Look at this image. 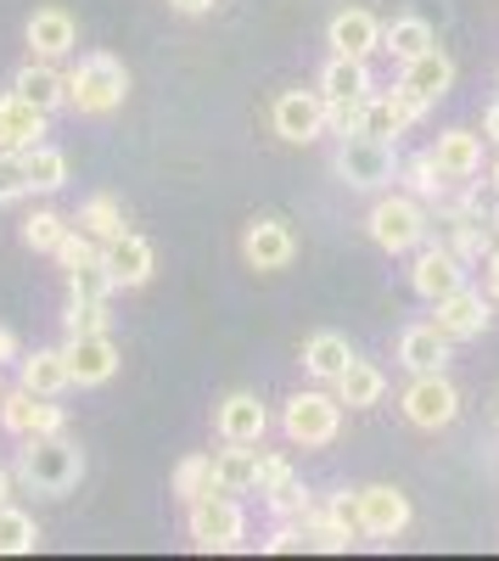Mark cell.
Segmentation results:
<instances>
[{
    "mask_svg": "<svg viewBox=\"0 0 499 561\" xmlns=\"http://www.w3.org/2000/svg\"><path fill=\"white\" fill-rule=\"evenodd\" d=\"M124 96H129V68H124L118 57H107V51L79 57V68L68 73V107L84 113V118H107V113H118Z\"/></svg>",
    "mask_w": 499,
    "mask_h": 561,
    "instance_id": "6da1fadb",
    "label": "cell"
},
{
    "mask_svg": "<svg viewBox=\"0 0 499 561\" xmlns=\"http://www.w3.org/2000/svg\"><path fill=\"white\" fill-rule=\"evenodd\" d=\"M18 478H23L28 489H39V494H68V489H79V478H84V455H79V444H68L62 433L23 438Z\"/></svg>",
    "mask_w": 499,
    "mask_h": 561,
    "instance_id": "7a4b0ae2",
    "label": "cell"
},
{
    "mask_svg": "<svg viewBox=\"0 0 499 561\" xmlns=\"http://www.w3.org/2000/svg\"><path fill=\"white\" fill-rule=\"evenodd\" d=\"M365 230H371V242L382 248V253H416L421 242H427V230H432V214H427V203L421 197H410V192H393V197H376V208L365 214Z\"/></svg>",
    "mask_w": 499,
    "mask_h": 561,
    "instance_id": "3957f363",
    "label": "cell"
},
{
    "mask_svg": "<svg viewBox=\"0 0 499 561\" xmlns=\"http://www.w3.org/2000/svg\"><path fill=\"white\" fill-rule=\"evenodd\" d=\"M186 528L197 550H242L247 545V511L236 505V494L208 489L202 500L186 505Z\"/></svg>",
    "mask_w": 499,
    "mask_h": 561,
    "instance_id": "277c9868",
    "label": "cell"
},
{
    "mask_svg": "<svg viewBox=\"0 0 499 561\" xmlns=\"http://www.w3.org/2000/svg\"><path fill=\"white\" fill-rule=\"evenodd\" d=\"M281 433L303 449H326L337 433H343V399L326 393V388H303L287 399L281 410Z\"/></svg>",
    "mask_w": 499,
    "mask_h": 561,
    "instance_id": "5b68a950",
    "label": "cell"
},
{
    "mask_svg": "<svg viewBox=\"0 0 499 561\" xmlns=\"http://www.w3.org/2000/svg\"><path fill=\"white\" fill-rule=\"evenodd\" d=\"M393 174H398L393 140H376V135H343L337 140V180L343 185H353V192H382Z\"/></svg>",
    "mask_w": 499,
    "mask_h": 561,
    "instance_id": "8992f818",
    "label": "cell"
},
{
    "mask_svg": "<svg viewBox=\"0 0 499 561\" xmlns=\"http://www.w3.org/2000/svg\"><path fill=\"white\" fill-rule=\"evenodd\" d=\"M398 410H404V421H410V427L438 433V427H449V421L461 415V388L449 382L443 370H432V377H410V388H404Z\"/></svg>",
    "mask_w": 499,
    "mask_h": 561,
    "instance_id": "52a82bcc",
    "label": "cell"
},
{
    "mask_svg": "<svg viewBox=\"0 0 499 561\" xmlns=\"http://www.w3.org/2000/svg\"><path fill=\"white\" fill-rule=\"evenodd\" d=\"M0 427H7L12 438H45V433H62L68 427V415L57 399H45L34 388H7L0 393Z\"/></svg>",
    "mask_w": 499,
    "mask_h": 561,
    "instance_id": "ba28073f",
    "label": "cell"
},
{
    "mask_svg": "<svg viewBox=\"0 0 499 561\" xmlns=\"http://www.w3.org/2000/svg\"><path fill=\"white\" fill-rule=\"evenodd\" d=\"M269 124L287 147H309V140L326 135V96L321 90H281L276 107H269Z\"/></svg>",
    "mask_w": 499,
    "mask_h": 561,
    "instance_id": "9c48e42d",
    "label": "cell"
},
{
    "mask_svg": "<svg viewBox=\"0 0 499 561\" xmlns=\"http://www.w3.org/2000/svg\"><path fill=\"white\" fill-rule=\"evenodd\" d=\"M410 287H416L427 304L449 298L455 287H466V259L449 248V242H421V248H416V264H410Z\"/></svg>",
    "mask_w": 499,
    "mask_h": 561,
    "instance_id": "30bf717a",
    "label": "cell"
},
{
    "mask_svg": "<svg viewBox=\"0 0 499 561\" xmlns=\"http://www.w3.org/2000/svg\"><path fill=\"white\" fill-rule=\"evenodd\" d=\"M494 320V298L477 293V287H455L449 298L432 304V325L449 337V343H466V337H483Z\"/></svg>",
    "mask_w": 499,
    "mask_h": 561,
    "instance_id": "8fae6325",
    "label": "cell"
},
{
    "mask_svg": "<svg viewBox=\"0 0 499 561\" xmlns=\"http://www.w3.org/2000/svg\"><path fill=\"white\" fill-rule=\"evenodd\" d=\"M359 494V523H365V539H398L410 528V494L393 489V483H371V489H353Z\"/></svg>",
    "mask_w": 499,
    "mask_h": 561,
    "instance_id": "7c38bea8",
    "label": "cell"
},
{
    "mask_svg": "<svg viewBox=\"0 0 499 561\" xmlns=\"http://www.w3.org/2000/svg\"><path fill=\"white\" fill-rule=\"evenodd\" d=\"M213 433H219L224 444H264V433H269V410H264V399L247 393V388L224 393V399L213 404Z\"/></svg>",
    "mask_w": 499,
    "mask_h": 561,
    "instance_id": "4fadbf2b",
    "label": "cell"
},
{
    "mask_svg": "<svg viewBox=\"0 0 499 561\" xmlns=\"http://www.w3.org/2000/svg\"><path fill=\"white\" fill-rule=\"evenodd\" d=\"M242 259L264 275H276L298 259V237H292V225L287 219H253L247 225V237H242Z\"/></svg>",
    "mask_w": 499,
    "mask_h": 561,
    "instance_id": "5bb4252c",
    "label": "cell"
},
{
    "mask_svg": "<svg viewBox=\"0 0 499 561\" xmlns=\"http://www.w3.org/2000/svg\"><path fill=\"white\" fill-rule=\"evenodd\" d=\"M443 219H449V248H455L466 264H483L499 237H494V225H488V208H472V203H443Z\"/></svg>",
    "mask_w": 499,
    "mask_h": 561,
    "instance_id": "9a60e30c",
    "label": "cell"
},
{
    "mask_svg": "<svg viewBox=\"0 0 499 561\" xmlns=\"http://www.w3.org/2000/svg\"><path fill=\"white\" fill-rule=\"evenodd\" d=\"M68 370H73V388H102L113 370H118V343L107 332L68 337Z\"/></svg>",
    "mask_w": 499,
    "mask_h": 561,
    "instance_id": "2e32d148",
    "label": "cell"
},
{
    "mask_svg": "<svg viewBox=\"0 0 499 561\" xmlns=\"http://www.w3.org/2000/svg\"><path fill=\"white\" fill-rule=\"evenodd\" d=\"M421 113H427V107H421L404 84H393V90H371V102H365V135H376V140H398Z\"/></svg>",
    "mask_w": 499,
    "mask_h": 561,
    "instance_id": "e0dca14e",
    "label": "cell"
},
{
    "mask_svg": "<svg viewBox=\"0 0 499 561\" xmlns=\"http://www.w3.org/2000/svg\"><path fill=\"white\" fill-rule=\"evenodd\" d=\"M102 264L113 270V287H147L158 253H152L147 237H135V230H118L113 242H102Z\"/></svg>",
    "mask_w": 499,
    "mask_h": 561,
    "instance_id": "ac0fdd59",
    "label": "cell"
},
{
    "mask_svg": "<svg viewBox=\"0 0 499 561\" xmlns=\"http://www.w3.org/2000/svg\"><path fill=\"white\" fill-rule=\"evenodd\" d=\"M382 28H387V23H376L365 7H348V12L332 18L326 45H332L337 57H365V62H371V57L382 51Z\"/></svg>",
    "mask_w": 499,
    "mask_h": 561,
    "instance_id": "d6986e66",
    "label": "cell"
},
{
    "mask_svg": "<svg viewBox=\"0 0 499 561\" xmlns=\"http://www.w3.org/2000/svg\"><path fill=\"white\" fill-rule=\"evenodd\" d=\"M398 84L410 90V96H416L421 107H438V102L449 96V84H455V62H449V57L438 51V45H432V51H421V57L404 62Z\"/></svg>",
    "mask_w": 499,
    "mask_h": 561,
    "instance_id": "ffe728a7",
    "label": "cell"
},
{
    "mask_svg": "<svg viewBox=\"0 0 499 561\" xmlns=\"http://www.w3.org/2000/svg\"><path fill=\"white\" fill-rule=\"evenodd\" d=\"M23 34H28V51L45 57V62L68 57L73 45H79V23H73V12H62V7H39V12L28 18Z\"/></svg>",
    "mask_w": 499,
    "mask_h": 561,
    "instance_id": "44dd1931",
    "label": "cell"
},
{
    "mask_svg": "<svg viewBox=\"0 0 499 561\" xmlns=\"http://www.w3.org/2000/svg\"><path fill=\"white\" fill-rule=\"evenodd\" d=\"M432 158H438L443 180L466 185V180L483 174V135H477V129H443V135L432 140Z\"/></svg>",
    "mask_w": 499,
    "mask_h": 561,
    "instance_id": "7402d4cb",
    "label": "cell"
},
{
    "mask_svg": "<svg viewBox=\"0 0 499 561\" xmlns=\"http://www.w3.org/2000/svg\"><path fill=\"white\" fill-rule=\"evenodd\" d=\"M12 90H18L23 102L45 107V113H57V107H68V73H62L57 62H45V57H28V62L18 68Z\"/></svg>",
    "mask_w": 499,
    "mask_h": 561,
    "instance_id": "603a6c76",
    "label": "cell"
},
{
    "mask_svg": "<svg viewBox=\"0 0 499 561\" xmlns=\"http://www.w3.org/2000/svg\"><path fill=\"white\" fill-rule=\"evenodd\" d=\"M18 382L45 393V399H62L73 388V370H68V348H34L18 359Z\"/></svg>",
    "mask_w": 499,
    "mask_h": 561,
    "instance_id": "cb8c5ba5",
    "label": "cell"
},
{
    "mask_svg": "<svg viewBox=\"0 0 499 561\" xmlns=\"http://www.w3.org/2000/svg\"><path fill=\"white\" fill-rule=\"evenodd\" d=\"M398 365L410 370V377H432V370L449 365V337L438 332V325H404V337H398Z\"/></svg>",
    "mask_w": 499,
    "mask_h": 561,
    "instance_id": "d4e9b609",
    "label": "cell"
},
{
    "mask_svg": "<svg viewBox=\"0 0 499 561\" xmlns=\"http://www.w3.org/2000/svg\"><path fill=\"white\" fill-rule=\"evenodd\" d=\"M371 62L365 57H337L332 51V62L321 68V96L326 102H353V96H371Z\"/></svg>",
    "mask_w": 499,
    "mask_h": 561,
    "instance_id": "484cf974",
    "label": "cell"
},
{
    "mask_svg": "<svg viewBox=\"0 0 499 561\" xmlns=\"http://www.w3.org/2000/svg\"><path fill=\"white\" fill-rule=\"evenodd\" d=\"M348 359H353V348H348L343 332H314V337L303 343V370H309L314 382H332V388H337V377L348 370Z\"/></svg>",
    "mask_w": 499,
    "mask_h": 561,
    "instance_id": "4316f807",
    "label": "cell"
},
{
    "mask_svg": "<svg viewBox=\"0 0 499 561\" xmlns=\"http://www.w3.org/2000/svg\"><path fill=\"white\" fill-rule=\"evenodd\" d=\"M382 393H387V377L371 365V359H348V370L337 377V399L348 404V410H371V404H382Z\"/></svg>",
    "mask_w": 499,
    "mask_h": 561,
    "instance_id": "83f0119b",
    "label": "cell"
},
{
    "mask_svg": "<svg viewBox=\"0 0 499 561\" xmlns=\"http://www.w3.org/2000/svg\"><path fill=\"white\" fill-rule=\"evenodd\" d=\"M23 169H28V185L39 197H51L68 185V152L51 147V140H34V147H23Z\"/></svg>",
    "mask_w": 499,
    "mask_h": 561,
    "instance_id": "f1b7e54d",
    "label": "cell"
},
{
    "mask_svg": "<svg viewBox=\"0 0 499 561\" xmlns=\"http://www.w3.org/2000/svg\"><path fill=\"white\" fill-rule=\"evenodd\" d=\"M253 489L264 494V505H269V511H276V505H287L292 494H303V478L292 472V460H287V455H258Z\"/></svg>",
    "mask_w": 499,
    "mask_h": 561,
    "instance_id": "f546056e",
    "label": "cell"
},
{
    "mask_svg": "<svg viewBox=\"0 0 499 561\" xmlns=\"http://www.w3.org/2000/svg\"><path fill=\"white\" fill-rule=\"evenodd\" d=\"M432 45H438V34H432L427 18H393V23L382 28V51L398 57V62H410V57L432 51Z\"/></svg>",
    "mask_w": 499,
    "mask_h": 561,
    "instance_id": "4dcf8cb0",
    "label": "cell"
},
{
    "mask_svg": "<svg viewBox=\"0 0 499 561\" xmlns=\"http://www.w3.org/2000/svg\"><path fill=\"white\" fill-rule=\"evenodd\" d=\"M398 180H404V192L421 197V203H443V197H449V185H455V180H443V169H438L432 147H427V152H416L410 163H398Z\"/></svg>",
    "mask_w": 499,
    "mask_h": 561,
    "instance_id": "1f68e13d",
    "label": "cell"
},
{
    "mask_svg": "<svg viewBox=\"0 0 499 561\" xmlns=\"http://www.w3.org/2000/svg\"><path fill=\"white\" fill-rule=\"evenodd\" d=\"M253 472H258V449L253 444H224L213 455V478L224 494H247L253 489Z\"/></svg>",
    "mask_w": 499,
    "mask_h": 561,
    "instance_id": "d6a6232c",
    "label": "cell"
},
{
    "mask_svg": "<svg viewBox=\"0 0 499 561\" xmlns=\"http://www.w3.org/2000/svg\"><path fill=\"white\" fill-rule=\"evenodd\" d=\"M45 107H34V102H23L18 90H7V96H0V124L12 129V140H18V152L23 147H34V140H45Z\"/></svg>",
    "mask_w": 499,
    "mask_h": 561,
    "instance_id": "836d02e7",
    "label": "cell"
},
{
    "mask_svg": "<svg viewBox=\"0 0 499 561\" xmlns=\"http://www.w3.org/2000/svg\"><path fill=\"white\" fill-rule=\"evenodd\" d=\"M73 225L84 230V237H96V242H113L118 230H124V203L107 197V192H96V197H84V203H79Z\"/></svg>",
    "mask_w": 499,
    "mask_h": 561,
    "instance_id": "e575fe53",
    "label": "cell"
},
{
    "mask_svg": "<svg viewBox=\"0 0 499 561\" xmlns=\"http://www.w3.org/2000/svg\"><path fill=\"white\" fill-rule=\"evenodd\" d=\"M39 545V528H34V517L28 511H18L12 500L0 505V556H28Z\"/></svg>",
    "mask_w": 499,
    "mask_h": 561,
    "instance_id": "d590c367",
    "label": "cell"
},
{
    "mask_svg": "<svg viewBox=\"0 0 499 561\" xmlns=\"http://www.w3.org/2000/svg\"><path fill=\"white\" fill-rule=\"evenodd\" d=\"M208 489H219V478H213V455H186V460H179L174 466V494L179 500H202Z\"/></svg>",
    "mask_w": 499,
    "mask_h": 561,
    "instance_id": "8d00e7d4",
    "label": "cell"
},
{
    "mask_svg": "<svg viewBox=\"0 0 499 561\" xmlns=\"http://www.w3.org/2000/svg\"><path fill=\"white\" fill-rule=\"evenodd\" d=\"M62 237H68V219H62L57 208H34V214L23 219V242H28L34 253H57Z\"/></svg>",
    "mask_w": 499,
    "mask_h": 561,
    "instance_id": "74e56055",
    "label": "cell"
},
{
    "mask_svg": "<svg viewBox=\"0 0 499 561\" xmlns=\"http://www.w3.org/2000/svg\"><path fill=\"white\" fill-rule=\"evenodd\" d=\"M107 293H113V270L102 264V253L79 270H68V298H107Z\"/></svg>",
    "mask_w": 499,
    "mask_h": 561,
    "instance_id": "f35d334b",
    "label": "cell"
},
{
    "mask_svg": "<svg viewBox=\"0 0 499 561\" xmlns=\"http://www.w3.org/2000/svg\"><path fill=\"white\" fill-rule=\"evenodd\" d=\"M68 337L79 332H107V298H68Z\"/></svg>",
    "mask_w": 499,
    "mask_h": 561,
    "instance_id": "ab89813d",
    "label": "cell"
},
{
    "mask_svg": "<svg viewBox=\"0 0 499 561\" xmlns=\"http://www.w3.org/2000/svg\"><path fill=\"white\" fill-rule=\"evenodd\" d=\"M365 102L371 96H353V102H326V135H365Z\"/></svg>",
    "mask_w": 499,
    "mask_h": 561,
    "instance_id": "60d3db41",
    "label": "cell"
},
{
    "mask_svg": "<svg viewBox=\"0 0 499 561\" xmlns=\"http://www.w3.org/2000/svg\"><path fill=\"white\" fill-rule=\"evenodd\" d=\"M34 192L28 185V169H23V152H0V208H12Z\"/></svg>",
    "mask_w": 499,
    "mask_h": 561,
    "instance_id": "b9f144b4",
    "label": "cell"
},
{
    "mask_svg": "<svg viewBox=\"0 0 499 561\" xmlns=\"http://www.w3.org/2000/svg\"><path fill=\"white\" fill-rule=\"evenodd\" d=\"M96 253H102V242H96V237H84L79 225H68V237H62V248H57L51 259H57L62 270H79V264H90Z\"/></svg>",
    "mask_w": 499,
    "mask_h": 561,
    "instance_id": "7bdbcfd3",
    "label": "cell"
},
{
    "mask_svg": "<svg viewBox=\"0 0 499 561\" xmlns=\"http://www.w3.org/2000/svg\"><path fill=\"white\" fill-rule=\"evenodd\" d=\"M326 523L343 528L348 539H365V523H359V494H332L326 500Z\"/></svg>",
    "mask_w": 499,
    "mask_h": 561,
    "instance_id": "ee69618b",
    "label": "cell"
},
{
    "mask_svg": "<svg viewBox=\"0 0 499 561\" xmlns=\"http://www.w3.org/2000/svg\"><path fill=\"white\" fill-rule=\"evenodd\" d=\"M264 550H269V556H298V550H309V534H303V528H292V523H281L276 534L264 539Z\"/></svg>",
    "mask_w": 499,
    "mask_h": 561,
    "instance_id": "f6af8a7d",
    "label": "cell"
},
{
    "mask_svg": "<svg viewBox=\"0 0 499 561\" xmlns=\"http://www.w3.org/2000/svg\"><path fill=\"white\" fill-rule=\"evenodd\" d=\"M483 280H488V298L499 304V248H494V253L483 259Z\"/></svg>",
    "mask_w": 499,
    "mask_h": 561,
    "instance_id": "bcb514c9",
    "label": "cell"
},
{
    "mask_svg": "<svg viewBox=\"0 0 499 561\" xmlns=\"http://www.w3.org/2000/svg\"><path fill=\"white\" fill-rule=\"evenodd\" d=\"M12 359H23V348H18V332H7V325H0V365H12Z\"/></svg>",
    "mask_w": 499,
    "mask_h": 561,
    "instance_id": "7dc6e473",
    "label": "cell"
},
{
    "mask_svg": "<svg viewBox=\"0 0 499 561\" xmlns=\"http://www.w3.org/2000/svg\"><path fill=\"white\" fill-rule=\"evenodd\" d=\"M169 7H174V12H186V18H197V12L213 7V0H169Z\"/></svg>",
    "mask_w": 499,
    "mask_h": 561,
    "instance_id": "c3c4849f",
    "label": "cell"
},
{
    "mask_svg": "<svg viewBox=\"0 0 499 561\" xmlns=\"http://www.w3.org/2000/svg\"><path fill=\"white\" fill-rule=\"evenodd\" d=\"M483 129H488V140H494V147H499V102L488 107V118H483Z\"/></svg>",
    "mask_w": 499,
    "mask_h": 561,
    "instance_id": "681fc988",
    "label": "cell"
},
{
    "mask_svg": "<svg viewBox=\"0 0 499 561\" xmlns=\"http://www.w3.org/2000/svg\"><path fill=\"white\" fill-rule=\"evenodd\" d=\"M0 152H18V140H12V129L0 124Z\"/></svg>",
    "mask_w": 499,
    "mask_h": 561,
    "instance_id": "f907efd6",
    "label": "cell"
},
{
    "mask_svg": "<svg viewBox=\"0 0 499 561\" xmlns=\"http://www.w3.org/2000/svg\"><path fill=\"white\" fill-rule=\"evenodd\" d=\"M7 494H12V472L0 466V505H7Z\"/></svg>",
    "mask_w": 499,
    "mask_h": 561,
    "instance_id": "816d5d0a",
    "label": "cell"
},
{
    "mask_svg": "<svg viewBox=\"0 0 499 561\" xmlns=\"http://www.w3.org/2000/svg\"><path fill=\"white\" fill-rule=\"evenodd\" d=\"M488 185H494V192H499V158H494V169H488Z\"/></svg>",
    "mask_w": 499,
    "mask_h": 561,
    "instance_id": "f5cc1de1",
    "label": "cell"
}]
</instances>
